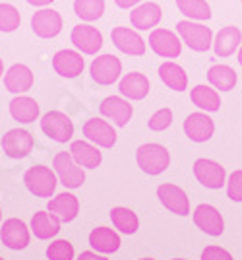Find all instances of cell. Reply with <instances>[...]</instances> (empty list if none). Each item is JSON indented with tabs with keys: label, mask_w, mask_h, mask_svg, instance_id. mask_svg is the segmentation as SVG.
<instances>
[{
	"label": "cell",
	"mask_w": 242,
	"mask_h": 260,
	"mask_svg": "<svg viewBox=\"0 0 242 260\" xmlns=\"http://www.w3.org/2000/svg\"><path fill=\"white\" fill-rule=\"evenodd\" d=\"M176 33H178L180 41L196 53H206L213 47V33L201 22L180 20V22H176Z\"/></svg>",
	"instance_id": "obj_1"
},
{
	"label": "cell",
	"mask_w": 242,
	"mask_h": 260,
	"mask_svg": "<svg viewBox=\"0 0 242 260\" xmlns=\"http://www.w3.org/2000/svg\"><path fill=\"white\" fill-rule=\"evenodd\" d=\"M136 161H138V167L143 173L155 177V175H161L171 165V153L165 146L149 142V144H142L138 148Z\"/></svg>",
	"instance_id": "obj_2"
},
{
	"label": "cell",
	"mask_w": 242,
	"mask_h": 260,
	"mask_svg": "<svg viewBox=\"0 0 242 260\" xmlns=\"http://www.w3.org/2000/svg\"><path fill=\"white\" fill-rule=\"evenodd\" d=\"M23 183L27 186V190L37 198H53L58 184V177L55 169L47 165H33L23 173Z\"/></svg>",
	"instance_id": "obj_3"
},
{
	"label": "cell",
	"mask_w": 242,
	"mask_h": 260,
	"mask_svg": "<svg viewBox=\"0 0 242 260\" xmlns=\"http://www.w3.org/2000/svg\"><path fill=\"white\" fill-rule=\"evenodd\" d=\"M53 169L60 184H64L66 188H79L86 183V169L72 157L70 152H60L53 159Z\"/></svg>",
	"instance_id": "obj_4"
},
{
	"label": "cell",
	"mask_w": 242,
	"mask_h": 260,
	"mask_svg": "<svg viewBox=\"0 0 242 260\" xmlns=\"http://www.w3.org/2000/svg\"><path fill=\"white\" fill-rule=\"evenodd\" d=\"M41 130L51 140L64 144L74 136V122L62 111H49L41 117Z\"/></svg>",
	"instance_id": "obj_5"
},
{
	"label": "cell",
	"mask_w": 242,
	"mask_h": 260,
	"mask_svg": "<svg viewBox=\"0 0 242 260\" xmlns=\"http://www.w3.org/2000/svg\"><path fill=\"white\" fill-rule=\"evenodd\" d=\"M89 74L93 78V82H97L99 86H112L114 82L120 80V74H122L120 58L109 53L99 54L97 58H93V62L89 66Z\"/></svg>",
	"instance_id": "obj_6"
},
{
	"label": "cell",
	"mask_w": 242,
	"mask_h": 260,
	"mask_svg": "<svg viewBox=\"0 0 242 260\" xmlns=\"http://www.w3.org/2000/svg\"><path fill=\"white\" fill-rule=\"evenodd\" d=\"M194 177L198 179L199 184H204L206 188L217 190L221 186L227 184V171L219 161L208 159V157H199L194 161Z\"/></svg>",
	"instance_id": "obj_7"
},
{
	"label": "cell",
	"mask_w": 242,
	"mask_h": 260,
	"mask_svg": "<svg viewBox=\"0 0 242 260\" xmlns=\"http://www.w3.org/2000/svg\"><path fill=\"white\" fill-rule=\"evenodd\" d=\"M147 43L151 47L155 54H159L161 58H176L182 53V41L178 37V33L165 29V27H157L151 29Z\"/></svg>",
	"instance_id": "obj_8"
},
{
	"label": "cell",
	"mask_w": 242,
	"mask_h": 260,
	"mask_svg": "<svg viewBox=\"0 0 242 260\" xmlns=\"http://www.w3.org/2000/svg\"><path fill=\"white\" fill-rule=\"evenodd\" d=\"M2 150L12 159H22L33 152V136L23 128H12L2 136Z\"/></svg>",
	"instance_id": "obj_9"
},
{
	"label": "cell",
	"mask_w": 242,
	"mask_h": 260,
	"mask_svg": "<svg viewBox=\"0 0 242 260\" xmlns=\"http://www.w3.org/2000/svg\"><path fill=\"white\" fill-rule=\"evenodd\" d=\"M70 39L82 54H97L103 47V33L91 23H77L70 33Z\"/></svg>",
	"instance_id": "obj_10"
},
{
	"label": "cell",
	"mask_w": 242,
	"mask_h": 260,
	"mask_svg": "<svg viewBox=\"0 0 242 260\" xmlns=\"http://www.w3.org/2000/svg\"><path fill=\"white\" fill-rule=\"evenodd\" d=\"M110 39L120 53L130 54V56H143L147 49V43L142 39V35L132 27H124V25L112 27Z\"/></svg>",
	"instance_id": "obj_11"
},
{
	"label": "cell",
	"mask_w": 242,
	"mask_h": 260,
	"mask_svg": "<svg viewBox=\"0 0 242 260\" xmlns=\"http://www.w3.org/2000/svg\"><path fill=\"white\" fill-rule=\"evenodd\" d=\"M157 198L163 206L176 216H188L190 214V198L188 194L173 183H163L157 186Z\"/></svg>",
	"instance_id": "obj_12"
},
{
	"label": "cell",
	"mask_w": 242,
	"mask_h": 260,
	"mask_svg": "<svg viewBox=\"0 0 242 260\" xmlns=\"http://www.w3.org/2000/svg\"><path fill=\"white\" fill-rule=\"evenodd\" d=\"M101 115L109 119L114 126H126L134 115V107L130 105V99L122 95H110L105 98L99 105Z\"/></svg>",
	"instance_id": "obj_13"
},
{
	"label": "cell",
	"mask_w": 242,
	"mask_h": 260,
	"mask_svg": "<svg viewBox=\"0 0 242 260\" xmlns=\"http://www.w3.org/2000/svg\"><path fill=\"white\" fill-rule=\"evenodd\" d=\"M31 29L41 39H53L62 31V16L53 8H41L31 16Z\"/></svg>",
	"instance_id": "obj_14"
},
{
	"label": "cell",
	"mask_w": 242,
	"mask_h": 260,
	"mask_svg": "<svg viewBox=\"0 0 242 260\" xmlns=\"http://www.w3.org/2000/svg\"><path fill=\"white\" fill-rule=\"evenodd\" d=\"M0 239H2L4 247L12 250H23L29 245L31 233H29V228L25 225V221L18 219V217H10L0 228Z\"/></svg>",
	"instance_id": "obj_15"
},
{
	"label": "cell",
	"mask_w": 242,
	"mask_h": 260,
	"mask_svg": "<svg viewBox=\"0 0 242 260\" xmlns=\"http://www.w3.org/2000/svg\"><path fill=\"white\" fill-rule=\"evenodd\" d=\"M194 223L209 237H219L225 231V219L219 210L211 204H199L194 210Z\"/></svg>",
	"instance_id": "obj_16"
},
{
	"label": "cell",
	"mask_w": 242,
	"mask_h": 260,
	"mask_svg": "<svg viewBox=\"0 0 242 260\" xmlns=\"http://www.w3.org/2000/svg\"><path fill=\"white\" fill-rule=\"evenodd\" d=\"M53 68H55V72L58 76L72 80V78H77L84 72L86 60H84L79 51L62 49V51L55 53V56H53Z\"/></svg>",
	"instance_id": "obj_17"
},
{
	"label": "cell",
	"mask_w": 242,
	"mask_h": 260,
	"mask_svg": "<svg viewBox=\"0 0 242 260\" xmlns=\"http://www.w3.org/2000/svg\"><path fill=\"white\" fill-rule=\"evenodd\" d=\"M215 132V122L209 117L206 111H198V113H190L184 119V134L192 142H208Z\"/></svg>",
	"instance_id": "obj_18"
},
{
	"label": "cell",
	"mask_w": 242,
	"mask_h": 260,
	"mask_svg": "<svg viewBox=\"0 0 242 260\" xmlns=\"http://www.w3.org/2000/svg\"><path fill=\"white\" fill-rule=\"evenodd\" d=\"M163 20V10L157 2H142L130 12V23L140 31H149Z\"/></svg>",
	"instance_id": "obj_19"
},
{
	"label": "cell",
	"mask_w": 242,
	"mask_h": 260,
	"mask_svg": "<svg viewBox=\"0 0 242 260\" xmlns=\"http://www.w3.org/2000/svg\"><path fill=\"white\" fill-rule=\"evenodd\" d=\"M84 136L89 142H93L99 148H112L116 144V130L112 128L109 120L103 119H89L84 124Z\"/></svg>",
	"instance_id": "obj_20"
},
{
	"label": "cell",
	"mask_w": 242,
	"mask_h": 260,
	"mask_svg": "<svg viewBox=\"0 0 242 260\" xmlns=\"http://www.w3.org/2000/svg\"><path fill=\"white\" fill-rule=\"evenodd\" d=\"M151 84L145 74L142 72H128L120 78L118 82V91L122 98L130 99V101H140L149 95Z\"/></svg>",
	"instance_id": "obj_21"
},
{
	"label": "cell",
	"mask_w": 242,
	"mask_h": 260,
	"mask_svg": "<svg viewBox=\"0 0 242 260\" xmlns=\"http://www.w3.org/2000/svg\"><path fill=\"white\" fill-rule=\"evenodd\" d=\"M33 72L31 68L25 64H12L8 68V72L4 74V87L10 91V93H25L33 87Z\"/></svg>",
	"instance_id": "obj_22"
},
{
	"label": "cell",
	"mask_w": 242,
	"mask_h": 260,
	"mask_svg": "<svg viewBox=\"0 0 242 260\" xmlns=\"http://www.w3.org/2000/svg\"><path fill=\"white\" fill-rule=\"evenodd\" d=\"M242 45V31L236 25H227L217 31V35L213 37V51L221 58L232 56L240 49Z\"/></svg>",
	"instance_id": "obj_23"
},
{
	"label": "cell",
	"mask_w": 242,
	"mask_h": 260,
	"mask_svg": "<svg viewBox=\"0 0 242 260\" xmlns=\"http://www.w3.org/2000/svg\"><path fill=\"white\" fill-rule=\"evenodd\" d=\"M47 210L53 212L60 221L64 223H70L74 221L79 214V200L77 196L70 194V192H60V194L53 196L47 204Z\"/></svg>",
	"instance_id": "obj_24"
},
{
	"label": "cell",
	"mask_w": 242,
	"mask_h": 260,
	"mask_svg": "<svg viewBox=\"0 0 242 260\" xmlns=\"http://www.w3.org/2000/svg\"><path fill=\"white\" fill-rule=\"evenodd\" d=\"M70 153L84 169H97L103 161V155L99 152V146H95L93 142L76 140L70 146Z\"/></svg>",
	"instance_id": "obj_25"
},
{
	"label": "cell",
	"mask_w": 242,
	"mask_h": 260,
	"mask_svg": "<svg viewBox=\"0 0 242 260\" xmlns=\"http://www.w3.org/2000/svg\"><path fill=\"white\" fill-rule=\"evenodd\" d=\"M89 245L101 254H112L120 249V235L110 228H95L89 233Z\"/></svg>",
	"instance_id": "obj_26"
},
{
	"label": "cell",
	"mask_w": 242,
	"mask_h": 260,
	"mask_svg": "<svg viewBox=\"0 0 242 260\" xmlns=\"http://www.w3.org/2000/svg\"><path fill=\"white\" fill-rule=\"evenodd\" d=\"M60 219L53 214V212H49V210H39L33 217H31V233H33L37 239H53L58 235V231H60Z\"/></svg>",
	"instance_id": "obj_27"
},
{
	"label": "cell",
	"mask_w": 242,
	"mask_h": 260,
	"mask_svg": "<svg viewBox=\"0 0 242 260\" xmlns=\"http://www.w3.org/2000/svg\"><path fill=\"white\" fill-rule=\"evenodd\" d=\"M10 115L14 120L23 122V124H29L35 122L41 115V107L33 98H27V95H16L10 101Z\"/></svg>",
	"instance_id": "obj_28"
},
{
	"label": "cell",
	"mask_w": 242,
	"mask_h": 260,
	"mask_svg": "<svg viewBox=\"0 0 242 260\" xmlns=\"http://www.w3.org/2000/svg\"><path fill=\"white\" fill-rule=\"evenodd\" d=\"M157 74L161 78V82L173 91H184L188 87V74L180 64H176L173 60H167L159 66Z\"/></svg>",
	"instance_id": "obj_29"
},
{
	"label": "cell",
	"mask_w": 242,
	"mask_h": 260,
	"mask_svg": "<svg viewBox=\"0 0 242 260\" xmlns=\"http://www.w3.org/2000/svg\"><path fill=\"white\" fill-rule=\"evenodd\" d=\"M190 99L199 111H206V113H215L221 109V95L213 86L198 84L190 91Z\"/></svg>",
	"instance_id": "obj_30"
},
{
	"label": "cell",
	"mask_w": 242,
	"mask_h": 260,
	"mask_svg": "<svg viewBox=\"0 0 242 260\" xmlns=\"http://www.w3.org/2000/svg\"><path fill=\"white\" fill-rule=\"evenodd\" d=\"M208 82L209 86H213L217 91H231L234 89L238 76L234 72V68L227 64H213L208 70Z\"/></svg>",
	"instance_id": "obj_31"
},
{
	"label": "cell",
	"mask_w": 242,
	"mask_h": 260,
	"mask_svg": "<svg viewBox=\"0 0 242 260\" xmlns=\"http://www.w3.org/2000/svg\"><path fill=\"white\" fill-rule=\"evenodd\" d=\"M110 221L124 235H134L140 229V217L136 216L130 208H124V206L112 208L110 210Z\"/></svg>",
	"instance_id": "obj_32"
},
{
	"label": "cell",
	"mask_w": 242,
	"mask_h": 260,
	"mask_svg": "<svg viewBox=\"0 0 242 260\" xmlns=\"http://www.w3.org/2000/svg\"><path fill=\"white\" fill-rule=\"evenodd\" d=\"M176 8L186 16V20L206 22L211 18V6L208 4V0H176Z\"/></svg>",
	"instance_id": "obj_33"
},
{
	"label": "cell",
	"mask_w": 242,
	"mask_h": 260,
	"mask_svg": "<svg viewBox=\"0 0 242 260\" xmlns=\"http://www.w3.org/2000/svg\"><path fill=\"white\" fill-rule=\"evenodd\" d=\"M74 12L84 22H95L105 14V0H74Z\"/></svg>",
	"instance_id": "obj_34"
},
{
	"label": "cell",
	"mask_w": 242,
	"mask_h": 260,
	"mask_svg": "<svg viewBox=\"0 0 242 260\" xmlns=\"http://www.w3.org/2000/svg\"><path fill=\"white\" fill-rule=\"evenodd\" d=\"M22 23V16L20 10L12 4L0 2V31L2 33H12L16 31Z\"/></svg>",
	"instance_id": "obj_35"
},
{
	"label": "cell",
	"mask_w": 242,
	"mask_h": 260,
	"mask_svg": "<svg viewBox=\"0 0 242 260\" xmlns=\"http://www.w3.org/2000/svg\"><path fill=\"white\" fill-rule=\"evenodd\" d=\"M49 260H74V245L66 239H56L47 247Z\"/></svg>",
	"instance_id": "obj_36"
},
{
	"label": "cell",
	"mask_w": 242,
	"mask_h": 260,
	"mask_svg": "<svg viewBox=\"0 0 242 260\" xmlns=\"http://www.w3.org/2000/svg\"><path fill=\"white\" fill-rule=\"evenodd\" d=\"M173 124V111L169 107H163L159 111H155L153 115L147 120V126L155 132H161V130H167Z\"/></svg>",
	"instance_id": "obj_37"
},
{
	"label": "cell",
	"mask_w": 242,
	"mask_h": 260,
	"mask_svg": "<svg viewBox=\"0 0 242 260\" xmlns=\"http://www.w3.org/2000/svg\"><path fill=\"white\" fill-rule=\"evenodd\" d=\"M227 196L232 202H242V169H236L227 177Z\"/></svg>",
	"instance_id": "obj_38"
},
{
	"label": "cell",
	"mask_w": 242,
	"mask_h": 260,
	"mask_svg": "<svg viewBox=\"0 0 242 260\" xmlns=\"http://www.w3.org/2000/svg\"><path fill=\"white\" fill-rule=\"evenodd\" d=\"M201 260H234V258H232V254L227 249L217 247V245H209L201 252Z\"/></svg>",
	"instance_id": "obj_39"
},
{
	"label": "cell",
	"mask_w": 242,
	"mask_h": 260,
	"mask_svg": "<svg viewBox=\"0 0 242 260\" xmlns=\"http://www.w3.org/2000/svg\"><path fill=\"white\" fill-rule=\"evenodd\" d=\"M77 260H109L105 254H101V252H97V250H84L79 256H77Z\"/></svg>",
	"instance_id": "obj_40"
},
{
	"label": "cell",
	"mask_w": 242,
	"mask_h": 260,
	"mask_svg": "<svg viewBox=\"0 0 242 260\" xmlns=\"http://www.w3.org/2000/svg\"><path fill=\"white\" fill-rule=\"evenodd\" d=\"M114 4L122 8V10H130L134 6H138V4H142V0H114Z\"/></svg>",
	"instance_id": "obj_41"
},
{
	"label": "cell",
	"mask_w": 242,
	"mask_h": 260,
	"mask_svg": "<svg viewBox=\"0 0 242 260\" xmlns=\"http://www.w3.org/2000/svg\"><path fill=\"white\" fill-rule=\"evenodd\" d=\"M31 6H37V8H47L49 4H53L55 0H27Z\"/></svg>",
	"instance_id": "obj_42"
},
{
	"label": "cell",
	"mask_w": 242,
	"mask_h": 260,
	"mask_svg": "<svg viewBox=\"0 0 242 260\" xmlns=\"http://www.w3.org/2000/svg\"><path fill=\"white\" fill-rule=\"evenodd\" d=\"M236 58H238V64L242 66V45H240V49H238V54H236Z\"/></svg>",
	"instance_id": "obj_43"
},
{
	"label": "cell",
	"mask_w": 242,
	"mask_h": 260,
	"mask_svg": "<svg viewBox=\"0 0 242 260\" xmlns=\"http://www.w3.org/2000/svg\"><path fill=\"white\" fill-rule=\"evenodd\" d=\"M4 76V62H2V58H0V78Z\"/></svg>",
	"instance_id": "obj_44"
},
{
	"label": "cell",
	"mask_w": 242,
	"mask_h": 260,
	"mask_svg": "<svg viewBox=\"0 0 242 260\" xmlns=\"http://www.w3.org/2000/svg\"><path fill=\"white\" fill-rule=\"evenodd\" d=\"M0 221H2V210H0Z\"/></svg>",
	"instance_id": "obj_45"
},
{
	"label": "cell",
	"mask_w": 242,
	"mask_h": 260,
	"mask_svg": "<svg viewBox=\"0 0 242 260\" xmlns=\"http://www.w3.org/2000/svg\"><path fill=\"white\" fill-rule=\"evenodd\" d=\"M140 260H155V258H140Z\"/></svg>",
	"instance_id": "obj_46"
},
{
	"label": "cell",
	"mask_w": 242,
	"mask_h": 260,
	"mask_svg": "<svg viewBox=\"0 0 242 260\" xmlns=\"http://www.w3.org/2000/svg\"><path fill=\"white\" fill-rule=\"evenodd\" d=\"M173 260H186V258H173Z\"/></svg>",
	"instance_id": "obj_47"
},
{
	"label": "cell",
	"mask_w": 242,
	"mask_h": 260,
	"mask_svg": "<svg viewBox=\"0 0 242 260\" xmlns=\"http://www.w3.org/2000/svg\"><path fill=\"white\" fill-rule=\"evenodd\" d=\"M0 260H4V258H2V256H0Z\"/></svg>",
	"instance_id": "obj_48"
},
{
	"label": "cell",
	"mask_w": 242,
	"mask_h": 260,
	"mask_svg": "<svg viewBox=\"0 0 242 260\" xmlns=\"http://www.w3.org/2000/svg\"><path fill=\"white\" fill-rule=\"evenodd\" d=\"M240 2H242V0H240Z\"/></svg>",
	"instance_id": "obj_49"
}]
</instances>
